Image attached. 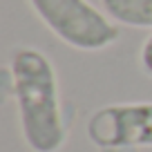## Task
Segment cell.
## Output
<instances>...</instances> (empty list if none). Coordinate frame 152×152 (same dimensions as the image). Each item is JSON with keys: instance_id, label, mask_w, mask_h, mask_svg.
Returning a JSON list of instances; mask_svg holds the SVG:
<instances>
[{"instance_id": "2", "label": "cell", "mask_w": 152, "mask_h": 152, "mask_svg": "<svg viewBox=\"0 0 152 152\" xmlns=\"http://www.w3.org/2000/svg\"><path fill=\"white\" fill-rule=\"evenodd\" d=\"M31 9L65 45L81 52H101L116 43L119 27L87 0H29Z\"/></svg>"}, {"instance_id": "3", "label": "cell", "mask_w": 152, "mask_h": 152, "mask_svg": "<svg viewBox=\"0 0 152 152\" xmlns=\"http://www.w3.org/2000/svg\"><path fill=\"white\" fill-rule=\"evenodd\" d=\"M87 137L103 150L152 148V103L101 107L87 121Z\"/></svg>"}, {"instance_id": "4", "label": "cell", "mask_w": 152, "mask_h": 152, "mask_svg": "<svg viewBox=\"0 0 152 152\" xmlns=\"http://www.w3.org/2000/svg\"><path fill=\"white\" fill-rule=\"evenodd\" d=\"M101 7L119 25L152 29V0H101Z\"/></svg>"}, {"instance_id": "1", "label": "cell", "mask_w": 152, "mask_h": 152, "mask_svg": "<svg viewBox=\"0 0 152 152\" xmlns=\"http://www.w3.org/2000/svg\"><path fill=\"white\" fill-rule=\"evenodd\" d=\"M20 132L31 152H58L67 139L56 69L43 52L18 47L9 63Z\"/></svg>"}, {"instance_id": "5", "label": "cell", "mask_w": 152, "mask_h": 152, "mask_svg": "<svg viewBox=\"0 0 152 152\" xmlns=\"http://www.w3.org/2000/svg\"><path fill=\"white\" fill-rule=\"evenodd\" d=\"M141 69L145 72L148 76H152V34L141 45Z\"/></svg>"}]
</instances>
